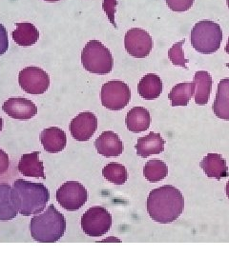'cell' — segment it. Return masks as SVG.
Instances as JSON below:
<instances>
[{
	"instance_id": "cell-23",
	"label": "cell",
	"mask_w": 229,
	"mask_h": 257,
	"mask_svg": "<svg viewBox=\"0 0 229 257\" xmlns=\"http://www.w3.org/2000/svg\"><path fill=\"white\" fill-rule=\"evenodd\" d=\"M194 83L196 84V104L201 106L206 105L209 100L212 90V76L205 71H199L194 75Z\"/></svg>"
},
{
	"instance_id": "cell-7",
	"label": "cell",
	"mask_w": 229,
	"mask_h": 257,
	"mask_svg": "<svg viewBox=\"0 0 229 257\" xmlns=\"http://www.w3.org/2000/svg\"><path fill=\"white\" fill-rule=\"evenodd\" d=\"M101 104L111 110H123L131 99L128 85L120 80H111L103 84L101 92Z\"/></svg>"
},
{
	"instance_id": "cell-3",
	"label": "cell",
	"mask_w": 229,
	"mask_h": 257,
	"mask_svg": "<svg viewBox=\"0 0 229 257\" xmlns=\"http://www.w3.org/2000/svg\"><path fill=\"white\" fill-rule=\"evenodd\" d=\"M30 230L32 237L39 243H55L64 235L66 220L51 204L44 212L32 218Z\"/></svg>"
},
{
	"instance_id": "cell-21",
	"label": "cell",
	"mask_w": 229,
	"mask_h": 257,
	"mask_svg": "<svg viewBox=\"0 0 229 257\" xmlns=\"http://www.w3.org/2000/svg\"><path fill=\"white\" fill-rule=\"evenodd\" d=\"M212 110L220 119L229 120V78L221 79L218 84L216 99Z\"/></svg>"
},
{
	"instance_id": "cell-10",
	"label": "cell",
	"mask_w": 229,
	"mask_h": 257,
	"mask_svg": "<svg viewBox=\"0 0 229 257\" xmlns=\"http://www.w3.org/2000/svg\"><path fill=\"white\" fill-rule=\"evenodd\" d=\"M124 47L131 56L145 58L153 49V39L146 31L140 28H133L125 35Z\"/></svg>"
},
{
	"instance_id": "cell-25",
	"label": "cell",
	"mask_w": 229,
	"mask_h": 257,
	"mask_svg": "<svg viewBox=\"0 0 229 257\" xmlns=\"http://www.w3.org/2000/svg\"><path fill=\"white\" fill-rule=\"evenodd\" d=\"M143 175L149 182H159L164 180L168 175V168L164 161L154 158L149 160L144 166Z\"/></svg>"
},
{
	"instance_id": "cell-15",
	"label": "cell",
	"mask_w": 229,
	"mask_h": 257,
	"mask_svg": "<svg viewBox=\"0 0 229 257\" xmlns=\"http://www.w3.org/2000/svg\"><path fill=\"white\" fill-rule=\"evenodd\" d=\"M201 168L204 174L210 178H216L220 180L228 175V168L226 160L220 154L210 153L202 158Z\"/></svg>"
},
{
	"instance_id": "cell-4",
	"label": "cell",
	"mask_w": 229,
	"mask_h": 257,
	"mask_svg": "<svg viewBox=\"0 0 229 257\" xmlns=\"http://www.w3.org/2000/svg\"><path fill=\"white\" fill-rule=\"evenodd\" d=\"M190 40L193 48L200 54L210 55L220 49L222 31L220 25L211 20H202L195 24Z\"/></svg>"
},
{
	"instance_id": "cell-22",
	"label": "cell",
	"mask_w": 229,
	"mask_h": 257,
	"mask_svg": "<svg viewBox=\"0 0 229 257\" xmlns=\"http://www.w3.org/2000/svg\"><path fill=\"white\" fill-rule=\"evenodd\" d=\"M19 210L14 201L13 188L0 184V221H10L17 217Z\"/></svg>"
},
{
	"instance_id": "cell-30",
	"label": "cell",
	"mask_w": 229,
	"mask_h": 257,
	"mask_svg": "<svg viewBox=\"0 0 229 257\" xmlns=\"http://www.w3.org/2000/svg\"><path fill=\"white\" fill-rule=\"evenodd\" d=\"M9 48L8 33L6 28L0 24V55H4Z\"/></svg>"
},
{
	"instance_id": "cell-37",
	"label": "cell",
	"mask_w": 229,
	"mask_h": 257,
	"mask_svg": "<svg viewBox=\"0 0 229 257\" xmlns=\"http://www.w3.org/2000/svg\"><path fill=\"white\" fill-rule=\"evenodd\" d=\"M225 66H226V67H228L229 68V63H226V64H225Z\"/></svg>"
},
{
	"instance_id": "cell-18",
	"label": "cell",
	"mask_w": 229,
	"mask_h": 257,
	"mask_svg": "<svg viewBox=\"0 0 229 257\" xmlns=\"http://www.w3.org/2000/svg\"><path fill=\"white\" fill-rule=\"evenodd\" d=\"M125 123L127 128L132 133L138 134L147 131L151 124L150 112L143 107H134L129 110Z\"/></svg>"
},
{
	"instance_id": "cell-34",
	"label": "cell",
	"mask_w": 229,
	"mask_h": 257,
	"mask_svg": "<svg viewBox=\"0 0 229 257\" xmlns=\"http://www.w3.org/2000/svg\"><path fill=\"white\" fill-rule=\"evenodd\" d=\"M2 127H3V120L0 117V132L2 131Z\"/></svg>"
},
{
	"instance_id": "cell-32",
	"label": "cell",
	"mask_w": 229,
	"mask_h": 257,
	"mask_svg": "<svg viewBox=\"0 0 229 257\" xmlns=\"http://www.w3.org/2000/svg\"><path fill=\"white\" fill-rule=\"evenodd\" d=\"M225 192H226V195H227V197L229 198V181L226 184V187H225Z\"/></svg>"
},
{
	"instance_id": "cell-17",
	"label": "cell",
	"mask_w": 229,
	"mask_h": 257,
	"mask_svg": "<svg viewBox=\"0 0 229 257\" xmlns=\"http://www.w3.org/2000/svg\"><path fill=\"white\" fill-rule=\"evenodd\" d=\"M39 155L40 152H34L21 156L19 163V173L28 177L45 179L44 166L39 160Z\"/></svg>"
},
{
	"instance_id": "cell-16",
	"label": "cell",
	"mask_w": 229,
	"mask_h": 257,
	"mask_svg": "<svg viewBox=\"0 0 229 257\" xmlns=\"http://www.w3.org/2000/svg\"><path fill=\"white\" fill-rule=\"evenodd\" d=\"M165 141L160 134L149 133L145 137L137 139L135 146L137 155L142 158H147L153 155H160L165 151Z\"/></svg>"
},
{
	"instance_id": "cell-27",
	"label": "cell",
	"mask_w": 229,
	"mask_h": 257,
	"mask_svg": "<svg viewBox=\"0 0 229 257\" xmlns=\"http://www.w3.org/2000/svg\"><path fill=\"white\" fill-rule=\"evenodd\" d=\"M184 42H185V39L183 38V40L175 43L174 45L171 47L170 50L168 51V56H169V59L172 62V64L187 69L186 65L189 62V60L184 57V53H183V50Z\"/></svg>"
},
{
	"instance_id": "cell-26",
	"label": "cell",
	"mask_w": 229,
	"mask_h": 257,
	"mask_svg": "<svg viewBox=\"0 0 229 257\" xmlns=\"http://www.w3.org/2000/svg\"><path fill=\"white\" fill-rule=\"evenodd\" d=\"M103 177L115 185H123L128 179L127 170L122 164L112 162L102 170Z\"/></svg>"
},
{
	"instance_id": "cell-9",
	"label": "cell",
	"mask_w": 229,
	"mask_h": 257,
	"mask_svg": "<svg viewBox=\"0 0 229 257\" xmlns=\"http://www.w3.org/2000/svg\"><path fill=\"white\" fill-rule=\"evenodd\" d=\"M19 83L29 94H43L50 86V77L41 68L30 66L19 72Z\"/></svg>"
},
{
	"instance_id": "cell-36",
	"label": "cell",
	"mask_w": 229,
	"mask_h": 257,
	"mask_svg": "<svg viewBox=\"0 0 229 257\" xmlns=\"http://www.w3.org/2000/svg\"><path fill=\"white\" fill-rule=\"evenodd\" d=\"M226 2H227V6H228L229 8V0H226Z\"/></svg>"
},
{
	"instance_id": "cell-13",
	"label": "cell",
	"mask_w": 229,
	"mask_h": 257,
	"mask_svg": "<svg viewBox=\"0 0 229 257\" xmlns=\"http://www.w3.org/2000/svg\"><path fill=\"white\" fill-rule=\"evenodd\" d=\"M98 153L105 157H117L123 153V143L114 132H103L95 141Z\"/></svg>"
},
{
	"instance_id": "cell-12",
	"label": "cell",
	"mask_w": 229,
	"mask_h": 257,
	"mask_svg": "<svg viewBox=\"0 0 229 257\" xmlns=\"http://www.w3.org/2000/svg\"><path fill=\"white\" fill-rule=\"evenodd\" d=\"M2 110L14 119H31L37 113L36 104L23 97L9 98L2 105Z\"/></svg>"
},
{
	"instance_id": "cell-19",
	"label": "cell",
	"mask_w": 229,
	"mask_h": 257,
	"mask_svg": "<svg viewBox=\"0 0 229 257\" xmlns=\"http://www.w3.org/2000/svg\"><path fill=\"white\" fill-rule=\"evenodd\" d=\"M138 94L146 99H157L163 92V81L159 75L148 74L144 75L137 85Z\"/></svg>"
},
{
	"instance_id": "cell-24",
	"label": "cell",
	"mask_w": 229,
	"mask_h": 257,
	"mask_svg": "<svg viewBox=\"0 0 229 257\" xmlns=\"http://www.w3.org/2000/svg\"><path fill=\"white\" fill-rule=\"evenodd\" d=\"M196 91L195 83H180L172 88L168 94L172 107L187 106Z\"/></svg>"
},
{
	"instance_id": "cell-6",
	"label": "cell",
	"mask_w": 229,
	"mask_h": 257,
	"mask_svg": "<svg viewBox=\"0 0 229 257\" xmlns=\"http://www.w3.org/2000/svg\"><path fill=\"white\" fill-rule=\"evenodd\" d=\"M81 224L86 235L100 237L110 230L112 215L105 208L93 207L83 213Z\"/></svg>"
},
{
	"instance_id": "cell-29",
	"label": "cell",
	"mask_w": 229,
	"mask_h": 257,
	"mask_svg": "<svg viewBox=\"0 0 229 257\" xmlns=\"http://www.w3.org/2000/svg\"><path fill=\"white\" fill-rule=\"evenodd\" d=\"M117 4H118L117 0H103V3H102V8L104 10V12L106 13L109 21L114 25L115 28H117V24H116V21H115Z\"/></svg>"
},
{
	"instance_id": "cell-1",
	"label": "cell",
	"mask_w": 229,
	"mask_h": 257,
	"mask_svg": "<svg viewBox=\"0 0 229 257\" xmlns=\"http://www.w3.org/2000/svg\"><path fill=\"white\" fill-rule=\"evenodd\" d=\"M184 209V198L179 189L165 185L151 191L147 198L149 216L158 223L168 224L177 220Z\"/></svg>"
},
{
	"instance_id": "cell-11",
	"label": "cell",
	"mask_w": 229,
	"mask_h": 257,
	"mask_svg": "<svg viewBox=\"0 0 229 257\" xmlns=\"http://www.w3.org/2000/svg\"><path fill=\"white\" fill-rule=\"evenodd\" d=\"M69 128L75 140L88 141L98 130V118L91 111H83L73 118Z\"/></svg>"
},
{
	"instance_id": "cell-5",
	"label": "cell",
	"mask_w": 229,
	"mask_h": 257,
	"mask_svg": "<svg viewBox=\"0 0 229 257\" xmlns=\"http://www.w3.org/2000/svg\"><path fill=\"white\" fill-rule=\"evenodd\" d=\"M82 63L83 68L91 74H110L114 59L110 50L104 46L99 40H90L82 53Z\"/></svg>"
},
{
	"instance_id": "cell-20",
	"label": "cell",
	"mask_w": 229,
	"mask_h": 257,
	"mask_svg": "<svg viewBox=\"0 0 229 257\" xmlns=\"http://www.w3.org/2000/svg\"><path fill=\"white\" fill-rule=\"evenodd\" d=\"M17 29L13 31L12 37L14 41L21 47H31L39 39V32L37 27L29 22L16 23Z\"/></svg>"
},
{
	"instance_id": "cell-35",
	"label": "cell",
	"mask_w": 229,
	"mask_h": 257,
	"mask_svg": "<svg viewBox=\"0 0 229 257\" xmlns=\"http://www.w3.org/2000/svg\"><path fill=\"white\" fill-rule=\"evenodd\" d=\"M44 1H47V2H56V1H59V0H44Z\"/></svg>"
},
{
	"instance_id": "cell-31",
	"label": "cell",
	"mask_w": 229,
	"mask_h": 257,
	"mask_svg": "<svg viewBox=\"0 0 229 257\" xmlns=\"http://www.w3.org/2000/svg\"><path fill=\"white\" fill-rule=\"evenodd\" d=\"M9 156L0 149V175L5 174L9 169Z\"/></svg>"
},
{
	"instance_id": "cell-28",
	"label": "cell",
	"mask_w": 229,
	"mask_h": 257,
	"mask_svg": "<svg viewBox=\"0 0 229 257\" xmlns=\"http://www.w3.org/2000/svg\"><path fill=\"white\" fill-rule=\"evenodd\" d=\"M168 8L178 13H183L190 9L194 4V0H165Z\"/></svg>"
},
{
	"instance_id": "cell-33",
	"label": "cell",
	"mask_w": 229,
	"mask_h": 257,
	"mask_svg": "<svg viewBox=\"0 0 229 257\" xmlns=\"http://www.w3.org/2000/svg\"><path fill=\"white\" fill-rule=\"evenodd\" d=\"M225 52L227 53V54H229V38H228V41H227V44H226V46H225Z\"/></svg>"
},
{
	"instance_id": "cell-2",
	"label": "cell",
	"mask_w": 229,
	"mask_h": 257,
	"mask_svg": "<svg viewBox=\"0 0 229 257\" xmlns=\"http://www.w3.org/2000/svg\"><path fill=\"white\" fill-rule=\"evenodd\" d=\"M14 201L23 216L40 213L49 201V191L43 184L34 183L24 179H18L13 187Z\"/></svg>"
},
{
	"instance_id": "cell-8",
	"label": "cell",
	"mask_w": 229,
	"mask_h": 257,
	"mask_svg": "<svg viewBox=\"0 0 229 257\" xmlns=\"http://www.w3.org/2000/svg\"><path fill=\"white\" fill-rule=\"evenodd\" d=\"M88 200V192L83 184L68 181L56 192V201L66 211L80 210Z\"/></svg>"
},
{
	"instance_id": "cell-14",
	"label": "cell",
	"mask_w": 229,
	"mask_h": 257,
	"mask_svg": "<svg viewBox=\"0 0 229 257\" xmlns=\"http://www.w3.org/2000/svg\"><path fill=\"white\" fill-rule=\"evenodd\" d=\"M39 138L44 150L50 154L60 153L66 147V134L63 130L57 127H50L43 130Z\"/></svg>"
}]
</instances>
